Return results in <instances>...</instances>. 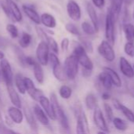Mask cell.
I'll list each match as a JSON object with an SVG mask.
<instances>
[{
  "label": "cell",
  "instance_id": "obj_1",
  "mask_svg": "<svg viewBox=\"0 0 134 134\" xmlns=\"http://www.w3.org/2000/svg\"><path fill=\"white\" fill-rule=\"evenodd\" d=\"M72 46H73L72 54H73L76 57V58L79 62V64L82 67V68L93 71L94 64L91 60V58L88 57V53L86 52L85 48L80 43V42L73 41Z\"/></svg>",
  "mask_w": 134,
  "mask_h": 134
},
{
  "label": "cell",
  "instance_id": "obj_2",
  "mask_svg": "<svg viewBox=\"0 0 134 134\" xmlns=\"http://www.w3.org/2000/svg\"><path fill=\"white\" fill-rule=\"evenodd\" d=\"M50 100L51 102V104H52V107H53V109H54V111L55 114L56 120L59 122L62 130H65V131L70 130V122H69L68 117L66 115L64 109L60 105L58 97L54 93H51Z\"/></svg>",
  "mask_w": 134,
  "mask_h": 134
},
{
  "label": "cell",
  "instance_id": "obj_3",
  "mask_svg": "<svg viewBox=\"0 0 134 134\" xmlns=\"http://www.w3.org/2000/svg\"><path fill=\"white\" fill-rule=\"evenodd\" d=\"M79 62L73 54L68 56L63 64V68L67 77V79L73 81L75 80L79 71Z\"/></svg>",
  "mask_w": 134,
  "mask_h": 134
},
{
  "label": "cell",
  "instance_id": "obj_4",
  "mask_svg": "<svg viewBox=\"0 0 134 134\" xmlns=\"http://www.w3.org/2000/svg\"><path fill=\"white\" fill-rule=\"evenodd\" d=\"M49 63L51 64L52 73L54 77L59 82H65L67 80V77L66 75L63 65H62L61 61L58 57L57 54L54 53H51L50 58H49Z\"/></svg>",
  "mask_w": 134,
  "mask_h": 134
},
{
  "label": "cell",
  "instance_id": "obj_5",
  "mask_svg": "<svg viewBox=\"0 0 134 134\" xmlns=\"http://www.w3.org/2000/svg\"><path fill=\"white\" fill-rule=\"evenodd\" d=\"M115 20L111 12L107 9L105 17V38L113 46L115 44Z\"/></svg>",
  "mask_w": 134,
  "mask_h": 134
},
{
  "label": "cell",
  "instance_id": "obj_6",
  "mask_svg": "<svg viewBox=\"0 0 134 134\" xmlns=\"http://www.w3.org/2000/svg\"><path fill=\"white\" fill-rule=\"evenodd\" d=\"M50 48L45 41H40L36 49V57L39 64L42 66H47L49 64Z\"/></svg>",
  "mask_w": 134,
  "mask_h": 134
},
{
  "label": "cell",
  "instance_id": "obj_7",
  "mask_svg": "<svg viewBox=\"0 0 134 134\" xmlns=\"http://www.w3.org/2000/svg\"><path fill=\"white\" fill-rule=\"evenodd\" d=\"M99 54L105 59L107 62H113L116 58L115 51L113 48V46L108 42L106 39L103 40L97 48Z\"/></svg>",
  "mask_w": 134,
  "mask_h": 134
},
{
  "label": "cell",
  "instance_id": "obj_8",
  "mask_svg": "<svg viewBox=\"0 0 134 134\" xmlns=\"http://www.w3.org/2000/svg\"><path fill=\"white\" fill-rule=\"evenodd\" d=\"M0 68L2 72V76L3 82L6 85H13L14 75L13 72V69L11 67L10 63L7 59H3L0 61Z\"/></svg>",
  "mask_w": 134,
  "mask_h": 134
},
{
  "label": "cell",
  "instance_id": "obj_9",
  "mask_svg": "<svg viewBox=\"0 0 134 134\" xmlns=\"http://www.w3.org/2000/svg\"><path fill=\"white\" fill-rule=\"evenodd\" d=\"M24 86L26 89V93L33 100L36 102H38L39 98L44 95L43 92L41 90L36 88L34 82L28 77H24Z\"/></svg>",
  "mask_w": 134,
  "mask_h": 134
},
{
  "label": "cell",
  "instance_id": "obj_10",
  "mask_svg": "<svg viewBox=\"0 0 134 134\" xmlns=\"http://www.w3.org/2000/svg\"><path fill=\"white\" fill-rule=\"evenodd\" d=\"M93 122L96 126L102 131L109 132V128L107 126V121L105 118V115H103L102 110L98 107L93 111Z\"/></svg>",
  "mask_w": 134,
  "mask_h": 134
},
{
  "label": "cell",
  "instance_id": "obj_11",
  "mask_svg": "<svg viewBox=\"0 0 134 134\" xmlns=\"http://www.w3.org/2000/svg\"><path fill=\"white\" fill-rule=\"evenodd\" d=\"M66 12L69 17L73 21H78L81 18V9L80 5L74 0H69L66 4Z\"/></svg>",
  "mask_w": 134,
  "mask_h": 134
},
{
  "label": "cell",
  "instance_id": "obj_12",
  "mask_svg": "<svg viewBox=\"0 0 134 134\" xmlns=\"http://www.w3.org/2000/svg\"><path fill=\"white\" fill-rule=\"evenodd\" d=\"M119 69L126 78L129 79H133L134 78L133 66L124 57H121L119 59Z\"/></svg>",
  "mask_w": 134,
  "mask_h": 134
},
{
  "label": "cell",
  "instance_id": "obj_13",
  "mask_svg": "<svg viewBox=\"0 0 134 134\" xmlns=\"http://www.w3.org/2000/svg\"><path fill=\"white\" fill-rule=\"evenodd\" d=\"M6 91H7L9 99L10 102L12 103L13 106H15L19 108H22V107H23L22 101L20 97L18 91L17 90V89L14 86V84L6 85Z\"/></svg>",
  "mask_w": 134,
  "mask_h": 134
},
{
  "label": "cell",
  "instance_id": "obj_14",
  "mask_svg": "<svg viewBox=\"0 0 134 134\" xmlns=\"http://www.w3.org/2000/svg\"><path fill=\"white\" fill-rule=\"evenodd\" d=\"M32 111L39 123H40L43 126H50V119L39 104H35L32 107Z\"/></svg>",
  "mask_w": 134,
  "mask_h": 134
},
{
  "label": "cell",
  "instance_id": "obj_15",
  "mask_svg": "<svg viewBox=\"0 0 134 134\" xmlns=\"http://www.w3.org/2000/svg\"><path fill=\"white\" fill-rule=\"evenodd\" d=\"M38 103L40 105V107L43 109V111L46 112V114L47 115L49 119H51L52 121H55L56 117H55V114H54L51 102L50 100V98H48L45 95H43V97H41L39 98V100H38Z\"/></svg>",
  "mask_w": 134,
  "mask_h": 134
},
{
  "label": "cell",
  "instance_id": "obj_16",
  "mask_svg": "<svg viewBox=\"0 0 134 134\" xmlns=\"http://www.w3.org/2000/svg\"><path fill=\"white\" fill-rule=\"evenodd\" d=\"M7 115L13 122L14 124L20 125L23 122L24 119V112L21 111V108H17L15 106H10L7 109Z\"/></svg>",
  "mask_w": 134,
  "mask_h": 134
},
{
  "label": "cell",
  "instance_id": "obj_17",
  "mask_svg": "<svg viewBox=\"0 0 134 134\" xmlns=\"http://www.w3.org/2000/svg\"><path fill=\"white\" fill-rule=\"evenodd\" d=\"M23 112L24 115V119L26 120L28 125L31 127L32 130L36 131L38 130V124H37V120L35 117V115L33 113L32 108H31L27 104L24 105L23 107Z\"/></svg>",
  "mask_w": 134,
  "mask_h": 134
},
{
  "label": "cell",
  "instance_id": "obj_18",
  "mask_svg": "<svg viewBox=\"0 0 134 134\" xmlns=\"http://www.w3.org/2000/svg\"><path fill=\"white\" fill-rule=\"evenodd\" d=\"M113 105L115 109L120 111L122 114L126 117V119L130 122L134 123V111H133L130 108L125 106L123 104H122L118 99L115 98L113 99Z\"/></svg>",
  "mask_w": 134,
  "mask_h": 134
},
{
  "label": "cell",
  "instance_id": "obj_19",
  "mask_svg": "<svg viewBox=\"0 0 134 134\" xmlns=\"http://www.w3.org/2000/svg\"><path fill=\"white\" fill-rule=\"evenodd\" d=\"M85 9H86L87 13H88V16L90 18L91 23L93 24L96 30L98 31L99 28H100V19H99V16H98L97 13H96L95 6L93 5V4L92 2H87Z\"/></svg>",
  "mask_w": 134,
  "mask_h": 134
},
{
  "label": "cell",
  "instance_id": "obj_20",
  "mask_svg": "<svg viewBox=\"0 0 134 134\" xmlns=\"http://www.w3.org/2000/svg\"><path fill=\"white\" fill-rule=\"evenodd\" d=\"M22 9L24 14L36 24L39 25L41 24L40 21V15L38 13V12L31 5H22Z\"/></svg>",
  "mask_w": 134,
  "mask_h": 134
},
{
  "label": "cell",
  "instance_id": "obj_21",
  "mask_svg": "<svg viewBox=\"0 0 134 134\" xmlns=\"http://www.w3.org/2000/svg\"><path fill=\"white\" fill-rule=\"evenodd\" d=\"M5 1L9 8L11 14L14 19V21L15 22H21L23 19V16H22L21 11L20 8L18 7L17 4L13 0H5Z\"/></svg>",
  "mask_w": 134,
  "mask_h": 134
},
{
  "label": "cell",
  "instance_id": "obj_22",
  "mask_svg": "<svg viewBox=\"0 0 134 134\" xmlns=\"http://www.w3.org/2000/svg\"><path fill=\"white\" fill-rule=\"evenodd\" d=\"M41 24L47 28L52 29L57 26V20L55 17L48 13H43L40 15Z\"/></svg>",
  "mask_w": 134,
  "mask_h": 134
},
{
  "label": "cell",
  "instance_id": "obj_23",
  "mask_svg": "<svg viewBox=\"0 0 134 134\" xmlns=\"http://www.w3.org/2000/svg\"><path fill=\"white\" fill-rule=\"evenodd\" d=\"M98 82L106 91H110L112 89V87L114 86L113 82H112L110 76L104 71H101L99 74V75H98Z\"/></svg>",
  "mask_w": 134,
  "mask_h": 134
},
{
  "label": "cell",
  "instance_id": "obj_24",
  "mask_svg": "<svg viewBox=\"0 0 134 134\" xmlns=\"http://www.w3.org/2000/svg\"><path fill=\"white\" fill-rule=\"evenodd\" d=\"M103 71H106L108 75L110 76L114 86L117 87V88H120L122 86V81L121 77L119 76V75L117 73V71H115L113 68H110V67H104L103 68Z\"/></svg>",
  "mask_w": 134,
  "mask_h": 134
},
{
  "label": "cell",
  "instance_id": "obj_25",
  "mask_svg": "<svg viewBox=\"0 0 134 134\" xmlns=\"http://www.w3.org/2000/svg\"><path fill=\"white\" fill-rule=\"evenodd\" d=\"M13 84L20 94L24 95L26 93V89L24 86V76H23L22 74L17 73L14 75Z\"/></svg>",
  "mask_w": 134,
  "mask_h": 134
},
{
  "label": "cell",
  "instance_id": "obj_26",
  "mask_svg": "<svg viewBox=\"0 0 134 134\" xmlns=\"http://www.w3.org/2000/svg\"><path fill=\"white\" fill-rule=\"evenodd\" d=\"M85 107L89 111H94L98 108V100L93 93H88L85 99Z\"/></svg>",
  "mask_w": 134,
  "mask_h": 134
},
{
  "label": "cell",
  "instance_id": "obj_27",
  "mask_svg": "<svg viewBox=\"0 0 134 134\" xmlns=\"http://www.w3.org/2000/svg\"><path fill=\"white\" fill-rule=\"evenodd\" d=\"M32 71H33V75H34V78H35L36 81L39 84L43 85V82H44V79H45L44 78V71H43V66L37 62L33 66Z\"/></svg>",
  "mask_w": 134,
  "mask_h": 134
},
{
  "label": "cell",
  "instance_id": "obj_28",
  "mask_svg": "<svg viewBox=\"0 0 134 134\" xmlns=\"http://www.w3.org/2000/svg\"><path fill=\"white\" fill-rule=\"evenodd\" d=\"M123 32L126 42H134V25L131 23H125L123 24Z\"/></svg>",
  "mask_w": 134,
  "mask_h": 134
},
{
  "label": "cell",
  "instance_id": "obj_29",
  "mask_svg": "<svg viewBox=\"0 0 134 134\" xmlns=\"http://www.w3.org/2000/svg\"><path fill=\"white\" fill-rule=\"evenodd\" d=\"M81 29H82V31L85 33V35L87 36H93L97 32L93 24L91 22H88L87 20L83 21L81 23Z\"/></svg>",
  "mask_w": 134,
  "mask_h": 134
},
{
  "label": "cell",
  "instance_id": "obj_30",
  "mask_svg": "<svg viewBox=\"0 0 134 134\" xmlns=\"http://www.w3.org/2000/svg\"><path fill=\"white\" fill-rule=\"evenodd\" d=\"M112 124L115 126V128L120 132L126 131L129 127L127 122L119 117H115V119L112 121Z\"/></svg>",
  "mask_w": 134,
  "mask_h": 134
},
{
  "label": "cell",
  "instance_id": "obj_31",
  "mask_svg": "<svg viewBox=\"0 0 134 134\" xmlns=\"http://www.w3.org/2000/svg\"><path fill=\"white\" fill-rule=\"evenodd\" d=\"M32 41V35L28 32H23L18 42H19V46L21 48L25 49V48H28L31 45Z\"/></svg>",
  "mask_w": 134,
  "mask_h": 134
},
{
  "label": "cell",
  "instance_id": "obj_32",
  "mask_svg": "<svg viewBox=\"0 0 134 134\" xmlns=\"http://www.w3.org/2000/svg\"><path fill=\"white\" fill-rule=\"evenodd\" d=\"M59 97L64 100H69L73 95V90L70 86L67 85H62L58 90Z\"/></svg>",
  "mask_w": 134,
  "mask_h": 134
},
{
  "label": "cell",
  "instance_id": "obj_33",
  "mask_svg": "<svg viewBox=\"0 0 134 134\" xmlns=\"http://www.w3.org/2000/svg\"><path fill=\"white\" fill-rule=\"evenodd\" d=\"M79 38V42L82 45V46L85 48V49L86 50V52L88 53H92L94 48H93V44L92 42V41L85 36H80Z\"/></svg>",
  "mask_w": 134,
  "mask_h": 134
},
{
  "label": "cell",
  "instance_id": "obj_34",
  "mask_svg": "<svg viewBox=\"0 0 134 134\" xmlns=\"http://www.w3.org/2000/svg\"><path fill=\"white\" fill-rule=\"evenodd\" d=\"M45 42L48 44L50 50H51L52 53L58 55V53H59V47H58V44L56 42V40L53 37H51V35H48L47 37V39H46Z\"/></svg>",
  "mask_w": 134,
  "mask_h": 134
},
{
  "label": "cell",
  "instance_id": "obj_35",
  "mask_svg": "<svg viewBox=\"0 0 134 134\" xmlns=\"http://www.w3.org/2000/svg\"><path fill=\"white\" fill-rule=\"evenodd\" d=\"M65 28H66V30L69 33H70V34L73 35H75V36H77V37H80V36L82 35H81V31H80V29L78 28V27H77L75 24H73V23H72V22H68V23L66 24Z\"/></svg>",
  "mask_w": 134,
  "mask_h": 134
},
{
  "label": "cell",
  "instance_id": "obj_36",
  "mask_svg": "<svg viewBox=\"0 0 134 134\" xmlns=\"http://www.w3.org/2000/svg\"><path fill=\"white\" fill-rule=\"evenodd\" d=\"M103 111L105 114V118L108 122H112L113 119H115L114 116V111L112 107L108 103L103 104Z\"/></svg>",
  "mask_w": 134,
  "mask_h": 134
},
{
  "label": "cell",
  "instance_id": "obj_37",
  "mask_svg": "<svg viewBox=\"0 0 134 134\" xmlns=\"http://www.w3.org/2000/svg\"><path fill=\"white\" fill-rule=\"evenodd\" d=\"M14 52H15V54L17 56V58L18 60V62L19 64H21V66H22L23 68H26V65H25V59H26V57L24 53V52L21 50V48L17 47V46H15L14 47Z\"/></svg>",
  "mask_w": 134,
  "mask_h": 134
},
{
  "label": "cell",
  "instance_id": "obj_38",
  "mask_svg": "<svg viewBox=\"0 0 134 134\" xmlns=\"http://www.w3.org/2000/svg\"><path fill=\"white\" fill-rule=\"evenodd\" d=\"M6 30L11 38H17L19 36L18 29L16 25L13 24H8L6 27Z\"/></svg>",
  "mask_w": 134,
  "mask_h": 134
},
{
  "label": "cell",
  "instance_id": "obj_39",
  "mask_svg": "<svg viewBox=\"0 0 134 134\" xmlns=\"http://www.w3.org/2000/svg\"><path fill=\"white\" fill-rule=\"evenodd\" d=\"M124 52L125 53L131 57L133 58L134 57V42H126V44L124 45Z\"/></svg>",
  "mask_w": 134,
  "mask_h": 134
},
{
  "label": "cell",
  "instance_id": "obj_40",
  "mask_svg": "<svg viewBox=\"0 0 134 134\" xmlns=\"http://www.w3.org/2000/svg\"><path fill=\"white\" fill-rule=\"evenodd\" d=\"M0 7L2 8V9L3 13L6 14V16L9 19H10L11 20H13V22H15V21H14V19H13V16H12V14H11V12H10V10H9V8L8 5H7V3L6 2L5 0L1 2V3H0Z\"/></svg>",
  "mask_w": 134,
  "mask_h": 134
},
{
  "label": "cell",
  "instance_id": "obj_41",
  "mask_svg": "<svg viewBox=\"0 0 134 134\" xmlns=\"http://www.w3.org/2000/svg\"><path fill=\"white\" fill-rule=\"evenodd\" d=\"M70 41L68 38H63L61 41V49L63 53H66V51H68L69 47H70Z\"/></svg>",
  "mask_w": 134,
  "mask_h": 134
},
{
  "label": "cell",
  "instance_id": "obj_42",
  "mask_svg": "<svg viewBox=\"0 0 134 134\" xmlns=\"http://www.w3.org/2000/svg\"><path fill=\"white\" fill-rule=\"evenodd\" d=\"M0 133H2V134H21L1 123H0Z\"/></svg>",
  "mask_w": 134,
  "mask_h": 134
},
{
  "label": "cell",
  "instance_id": "obj_43",
  "mask_svg": "<svg viewBox=\"0 0 134 134\" xmlns=\"http://www.w3.org/2000/svg\"><path fill=\"white\" fill-rule=\"evenodd\" d=\"M37 60H36L33 57H31V56H27L26 57V59H25V65H26V68H33V66L37 63Z\"/></svg>",
  "mask_w": 134,
  "mask_h": 134
},
{
  "label": "cell",
  "instance_id": "obj_44",
  "mask_svg": "<svg viewBox=\"0 0 134 134\" xmlns=\"http://www.w3.org/2000/svg\"><path fill=\"white\" fill-rule=\"evenodd\" d=\"M9 45V40L6 37H0V49H6Z\"/></svg>",
  "mask_w": 134,
  "mask_h": 134
},
{
  "label": "cell",
  "instance_id": "obj_45",
  "mask_svg": "<svg viewBox=\"0 0 134 134\" xmlns=\"http://www.w3.org/2000/svg\"><path fill=\"white\" fill-rule=\"evenodd\" d=\"M76 133H77V134H87L86 132H85V130L83 125H82V123L79 120H77Z\"/></svg>",
  "mask_w": 134,
  "mask_h": 134
},
{
  "label": "cell",
  "instance_id": "obj_46",
  "mask_svg": "<svg viewBox=\"0 0 134 134\" xmlns=\"http://www.w3.org/2000/svg\"><path fill=\"white\" fill-rule=\"evenodd\" d=\"M91 1L93 5L99 9H102L105 5V3H106L105 0H91Z\"/></svg>",
  "mask_w": 134,
  "mask_h": 134
},
{
  "label": "cell",
  "instance_id": "obj_47",
  "mask_svg": "<svg viewBox=\"0 0 134 134\" xmlns=\"http://www.w3.org/2000/svg\"><path fill=\"white\" fill-rule=\"evenodd\" d=\"M4 122H5V125L9 128H12L15 125L13 122L11 120V119L8 116V115H6L4 116Z\"/></svg>",
  "mask_w": 134,
  "mask_h": 134
},
{
  "label": "cell",
  "instance_id": "obj_48",
  "mask_svg": "<svg viewBox=\"0 0 134 134\" xmlns=\"http://www.w3.org/2000/svg\"><path fill=\"white\" fill-rule=\"evenodd\" d=\"M101 97H102V99L103 100H105V101H107V100H110L111 98V93H109V91H104V92H103V93H102V95H101Z\"/></svg>",
  "mask_w": 134,
  "mask_h": 134
},
{
  "label": "cell",
  "instance_id": "obj_49",
  "mask_svg": "<svg viewBox=\"0 0 134 134\" xmlns=\"http://www.w3.org/2000/svg\"><path fill=\"white\" fill-rule=\"evenodd\" d=\"M92 74V71L90 70H87V69H84L82 68V75L85 78H89Z\"/></svg>",
  "mask_w": 134,
  "mask_h": 134
},
{
  "label": "cell",
  "instance_id": "obj_50",
  "mask_svg": "<svg viewBox=\"0 0 134 134\" xmlns=\"http://www.w3.org/2000/svg\"><path fill=\"white\" fill-rule=\"evenodd\" d=\"M3 59H5V53L2 52V50L0 49V61Z\"/></svg>",
  "mask_w": 134,
  "mask_h": 134
},
{
  "label": "cell",
  "instance_id": "obj_51",
  "mask_svg": "<svg viewBox=\"0 0 134 134\" xmlns=\"http://www.w3.org/2000/svg\"><path fill=\"white\" fill-rule=\"evenodd\" d=\"M97 134H107V132H105V131L100 130V131H98V132H97Z\"/></svg>",
  "mask_w": 134,
  "mask_h": 134
},
{
  "label": "cell",
  "instance_id": "obj_52",
  "mask_svg": "<svg viewBox=\"0 0 134 134\" xmlns=\"http://www.w3.org/2000/svg\"><path fill=\"white\" fill-rule=\"evenodd\" d=\"M62 134H70V130H68V131L62 130Z\"/></svg>",
  "mask_w": 134,
  "mask_h": 134
},
{
  "label": "cell",
  "instance_id": "obj_53",
  "mask_svg": "<svg viewBox=\"0 0 134 134\" xmlns=\"http://www.w3.org/2000/svg\"><path fill=\"white\" fill-rule=\"evenodd\" d=\"M2 81H3V79H2V72H1V68H0V82H2Z\"/></svg>",
  "mask_w": 134,
  "mask_h": 134
},
{
  "label": "cell",
  "instance_id": "obj_54",
  "mask_svg": "<svg viewBox=\"0 0 134 134\" xmlns=\"http://www.w3.org/2000/svg\"><path fill=\"white\" fill-rule=\"evenodd\" d=\"M0 104H2V100H1V92H0Z\"/></svg>",
  "mask_w": 134,
  "mask_h": 134
},
{
  "label": "cell",
  "instance_id": "obj_55",
  "mask_svg": "<svg viewBox=\"0 0 134 134\" xmlns=\"http://www.w3.org/2000/svg\"><path fill=\"white\" fill-rule=\"evenodd\" d=\"M133 19H134V8H133Z\"/></svg>",
  "mask_w": 134,
  "mask_h": 134
},
{
  "label": "cell",
  "instance_id": "obj_56",
  "mask_svg": "<svg viewBox=\"0 0 134 134\" xmlns=\"http://www.w3.org/2000/svg\"><path fill=\"white\" fill-rule=\"evenodd\" d=\"M0 3H1V2H0Z\"/></svg>",
  "mask_w": 134,
  "mask_h": 134
}]
</instances>
